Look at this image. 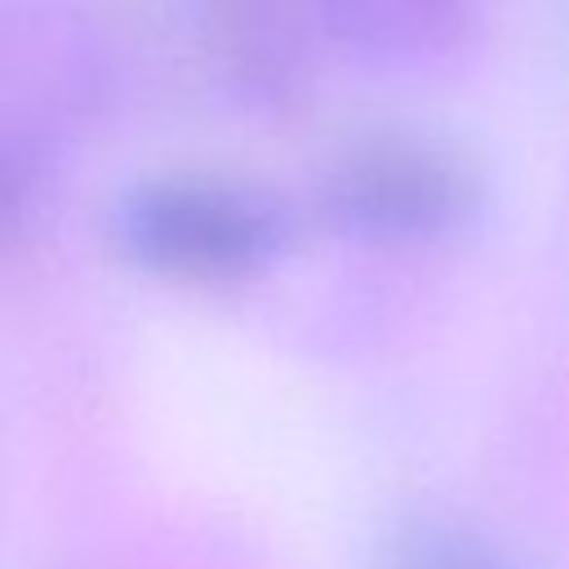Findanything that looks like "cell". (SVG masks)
Returning <instances> with one entry per match:
<instances>
[{
	"label": "cell",
	"instance_id": "cell-1",
	"mask_svg": "<svg viewBox=\"0 0 569 569\" xmlns=\"http://www.w3.org/2000/svg\"><path fill=\"white\" fill-rule=\"evenodd\" d=\"M129 262L178 284H236L271 267L289 240L284 204L227 173H156L120 191L111 213Z\"/></svg>",
	"mask_w": 569,
	"mask_h": 569
},
{
	"label": "cell",
	"instance_id": "cell-2",
	"mask_svg": "<svg viewBox=\"0 0 569 569\" xmlns=\"http://www.w3.org/2000/svg\"><path fill=\"white\" fill-rule=\"evenodd\" d=\"M480 204L476 164L445 138L373 129L333 151L316 182L320 218L360 244H431L471 222Z\"/></svg>",
	"mask_w": 569,
	"mask_h": 569
},
{
	"label": "cell",
	"instance_id": "cell-3",
	"mask_svg": "<svg viewBox=\"0 0 569 569\" xmlns=\"http://www.w3.org/2000/svg\"><path fill=\"white\" fill-rule=\"evenodd\" d=\"M107 98V49L84 13L13 4L0 13V147L53 164Z\"/></svg>",
	"mask_w": 569,
	"mask_h": 569
},
{
	"label": "cell",
	"instance_id": "cell-4",
	"mask_svg": "<svg viewBox=\"0 0 569 569\" xmlns=\"http://www.w3.org/2000/svg\"><path fill=\"white\" fill-rule=\"evenodd\" d=\"M204 53L244 107L289 111L307 93V4L302 0H191Z\"/></svg>",
	"mask_w": 569,
	"mask_h": 569
},
{
	"label": "cell",
	"instance_id": "cell-5",
	"mask_svg": "<svg viewBox=\"0 0 569 569\" xmlns=\"http://www.w3.org/2000/svg\"><path fill=\"white\" fill-rule=\"evenodd\" d=\"M311 31L378 71H418L458 53L480 0H302Z\"/></svg>",
	"mask_w": 569,
	"mask_h": 569
},
{
	"label": "cell",
	"instance_id": "cell-6",
	"mask_svg": "<svg viewBox=\"0 0 569 569\" xmlns=\"http://www.w3.org/2000/svg\"><path fill=\"white\" fill-rule=\"evenodd\" d=\"M378 569H511L476 529L458 520H409L382 547Z\"/></svg>",
	"mask_w": 569,
	"mask_h": 569
},
{
	"label": "cell",
	"instance_id": "cell-7",
	"mask_svg": "<svg viewBox=\"0 0 569 569\" xmlns=\"http://www.w3.org/2000/svg\"><path fill=\"white\" fill-rule=\"evenodd\" d=\"M49 178V164L44 160H31L22 151H9L0 147V253L13 244V236L27 227L36 200H40V187Z\"/></svg>",
	"mask_w": 569,
	"mask_h": 569
}]
</instances>
